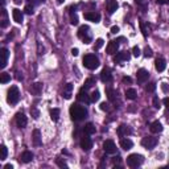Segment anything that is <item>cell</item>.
I'll return each instance as SVG.
<instances>
[{"label": "cell", "mask_w": 169, "mask_h": 169, "mask_svg": "<svg viewBox=\"0 0 169 169\" xmlns=\"http://www.w3.org/2000/svg\"><path fill=\"white\" fill-rule=\"evenodd\" d=\"M70 112V116H72V119L75 120V122H78V120H82L86 118L87 115V110L84 108L83 106H78V104H73L69 110Z\"/></svg>", "instance_id": "obj_1"}, {"label": "cell", "mask_w": 169, "mask_h": 169, "mask_svg": "<svg viewBox=\"0 0 169 169\" xmlns=\"http://www.w3.org/2000/svg\"><path fill=\"white\" fill-rule=\"evenodd\" d=\"M83 65L89 70H95L99 66V60L95 54H87L83 57Z\"/></svg>", "instance_id": "obj_2"}, {"label": "cell", "mask_w": 169, "mask_h": 169, "mask_svg": "<svg viewBox=\"0 0 169 169\" xmlns=\"http://www.w3.org/2000/svg\"><path fill=\"white\" fill-rule=\"evenodd\" d=\"M143 160H144V157L141 156V155L132 153L127 157V165H128L129 168H138L139 165L143 164Z\"/></svg>", "instance_id": "obj_3"}, {"label": "cell", "mask_w": 169, "mask_h": 169, "mask_svg": "<svg viewBox=\"0 0 169 169\" xmlns=\"http://www.w3.org/2000/svg\"><path fill=\"white\" fill-rule=\"evenodd\" d=\"M19 98H20V93H19L17 86H11V89L7 93V102L10 104H16Z\"/></svg>", "instance_id": "obj_4"}, {"label": "cell", "mask_w": 169, "mask_h": 169, "mask_svg": "<svg viewBox=\"0 0 169 169\" xmlns=\"http://www.w3.org/2000/svg\"><path fill=\"white\" fill-rule=\"evenodd\" d=\"M156 144H157V139L153 138V136H145L141 140V145L147 148V149H153L156 147Z\"/></svg>", "instance_id": "obj_5"}, {"label": "cell", "mask_w": 169, "mask_h": 169, "mask_svg": "<svg viewBox=\"0 0 169 169\" xmlns=\"http://www.w3.org/2000/svg\"><path fill=\"white\" fill-rule=\"evenodd\" d=\"M81 148L83 151H90L93 148V140L89 138V135H86L81 139Z\"/></svg>", "instance_id": "obj_6"}, {"label": "cell", "mask_w": 169, "mask_h": 169, "mask_svg": "<svg viewBox=\"0 0 169 169\" xmlns=\"http://www.w3.org/2000/svg\"><path fill=\"white\" fill-rule=\"evenodd\" d=\"M103 149H104V152H107V153H115L116 145L112 140H106L103 143Z\"/></svg>", "instance_id": "obj_7"}, {"label": "cell", "mask_w": 169, "mask_h": 169, "mask_svg": "<svg viewBox=\"0 0 169 169\" xmlns=\"http://www.w3.org/2000/svg\"><path fill=\"white\" fill-rule=\"evenodd\" d=\"M27 123H28V119H27V116L22 112H19L16 115V124H17L19 128H24L25 125H27Z\"/></svg>", "instance_id": "obj_8"}, {"label": "cell", "mask_w": 169, "mask_h": 169, "mask_svg": "<svg viewBox=\"0 0 169 169\" xmlns=\"http://www.w3.org/2000/svg\"><path fill=\"white\" fill-rule=\"evenodd\" d=\"M136 77H138V82H139V83H144V82L149 78V73H148L145 69H140V70H138Z\"/></svg>", "instance_id": "obj_9"}, {"label": "cell", "mask_w": 169, "mask_h": 169, "mask_svg": "<svg viewBox=\"0 0 169 169\" xmlns=\"http://www.w3.org/2000/svg\"><path fill=\"white\" fill-rule=\"evenodd\" d=\"M12 17H13V21L17 22V24H21L22 20H24V15H22V12L20 10H17V8L12 10Z\"/></svg>", "instance_id": "obj_10"}, {"label": "cell", "mask_w": 169, "mask_h": 169, "mask_svg": "<svg viewBox=\"0 0 169 169\" xmlns=\"http://www.w3.org/2000/svg\"><path fill=\"white\" fill-rule=\"evenodd\" d=\"M83 16H84V19L86 20L93 21V22H99V20H100V15L97 12H86Z\"/></svg>", "instance_id": "obj_11"}, {"label": "cell", "mask_w": 169, "mask_h": 169, "mask_svg": "<svg viewBox=\"0 0 169 169\" xmlns=\"http://www.w3.org/2000/svg\"><path fill=\"white\" fill-rule=\"evenodd\" d=\"M149 129H151V132H152V134H159V132L163 131V124H161L159 120H155V122L151 123Z\"/></svg>", "instance_id": "obj_12"}, {"label": "cell", "mask_w": 169, "mask_h": 169, "mask_svg": "<svg viewBox=\"0 0 169 169\" xmlns=\"http://www.w3.org/2000/svg\"><path fill=\"white\" fill-rule=\"evenodd\" d=\"M100 79L103 82H111L112 75H111V72H110L108 67H104V69L102 70V73H100Z\"/></svg>", "instance_id": "obj_13"}, {"label": "cell", "mask_w": 169, "mask_h": 169, "mask_svg": "<svg viewBox=\"0 0 169 169\" xmlns=\"http://www.w3.org/2000/svg\"><path fill=\"white\" fill-rule=\"evenodd\" d=\"M118 7H119V4L116 0H107V11H108L110 15H112L118 10Z\"/></svg>", "instance_id": "obj_14"}, {"label": "cell", "mask_w": 169, "mask_h": 169, "mask_svg": "<svg viewBox=\"0 0 169 169\" xmlns=\"http://www.w3.org/2000/svg\"><path fill=\"white\" fill-rule=\"evenodd\" d=\"M32 139H33V144L36 147H40L42 144V140H41V132L38 129H35L33 131V135H32Z\"/></svg>", "instance_id": "obj_15"}, {"label": "cell", "mask_w": 169, "mask_h": 169, "mask_svg": "<svg viewBox=\"0 0 169 169\" xmlns=\"http://www.w3.org/2000/svg\"><path fill=\"white\" fill-rule=\"evenodd\" d=\"M118 48H119V45H118V42L116 41H111V42H108V45H107V49H106V52L108 54H115L116 52H118Z\"/></svg>", "instance_id": "obj_16"}, {"label": "cell", "mask_w": 169, "mask_h": 169, "mask_svg": "<svg viewBox=\"0 0 169 169\" xmlns=\"http://www.w3.org/2000/svg\"><path fill=\"white\" fill-rule=\"evenodd\" d=\"M155 67H156V70H157L159 73L164 72V70H165V67H166L165 60H164V58H157L156 62H155Z\"/></svg>", "instance_id": "obj_17"}, {"label": "cell", "mask_w": 169, "mask_h": 169, "mask_svg": "<svg viewBox=\"0 0 169 169\" xmlns=\"http://www.w3.org/2000/svg\"><path fill=\"white\" fill-rule=\"evenodd\" d=\"M0 56H1V62H0V66H1V69H4L5 65H7V60H8L10 53H8V50H7L5 48H3V49L0 50Z\"/></svg>", "instance_id": "obj_18"}, {"label": "cell", "mask_w": 169, "mask_h": 169, "mask_svg": "<svg viewBox=\"0 0 169 169\" xmlns=\"http://www.w3.org/2000/svg\"><path fill=\"white\" fill-rule=\"evenodd\" d=\"M131 134H132V129L125 124H122L119 128H118V135H119V136H127V135H131Z\"/></svg>", "instance_id": "obj_19"}, {"label": "cell", "mask_w": 169, "mask_h": 169, "mask_svg": "<svg viewBox=\"0 0 169 169\" xmlns=\"http://www.w3.org/2000/svg\"><path fill=\"white\" fill-rule=\"evenodd\" d=\"M78 100L79 102H84V103H89V102H91L90 100V98H89V95H87V93H86V89H82L81 91L78 93Z\"/></svg>", "instance_id": "obj_20"}, {"label": "cell", "mask_w": 169, "mask_h": 169, "mask_svg": "<svg viewBox=\"0 0 169 169\" xmlns=\"http://www.w3.org/2000/svg\"><path fill=\"white\" fill-rule=\"evenodd\" d=\"M41 91H42V83H41V82H36V83L32 84V87H31V93H32V94L40 95Z\"/></svg>", "instance_id": "obj_21"}, {"label": "cell", "mask_w": 169, "mask_h": 169, "mask_svg": "<svg viewBox=\"0 0 169 169\" xmlns=\"http://www.w3.org/2000/svg\"><path fill=\"white\" fill-rule=\"evenodd\" d=\"M72 91H73V84L72 83H67L63 87V91H62V97L65 99H70L72 98Z\"/></svg>", "instance_id": "obj_22"}, {"label": "cell", "mask_w": 169, "mask_h": 169, "mask_svg": "<svg viewBox=\"0 0 169 169\" xmlns=\"http://www.w3.org/2000/svg\"><path fill=\"white\" fill-rule=\"evenodd\" d=\"M20 160H21L22 163H31L32 160H33V153H32L31 151H25V152H22L21 157H20Z\"/></svg>", "instance_id": "obj_23"}, {"label": "cell", "mask_w": 169, "mask_h": 169, "mask_svg": "<svg viewBox=\"0 0 169 169\" xmlns=\"http://www.w3.org/2000/svg\"><path fill=\"white\" fill-rule=\"evenodd\" d=\"M125 60H129L128 52H120V53H118V56L114 57L115 62H120V61H125Z\"/></svg>", "instance_id": "obj_24"}, {"label": "cell", "mask_w": 169, "mask_h": 169, "mask_svg": "<svg viewBox=\"0 0 169 169\" xmlns=\"http://www.w3.org/2000/svg\"><path fill=\"white\" fill-rule=\"evenodd\" d=\"M120 147L124 151H128L134 147V143H132V140H129V139H122V140H120Z\"/></svg>", "instance_id": "obj_25"}, {"label": "cell", "mask_w": 169, "mask_h": 169, "mask_svg": "<svg viewBox=\"0 0 169 169\" xmlns=\"http://www.w3.org/2000/svg\"><path fill=\"white\" fill-rule=\"evenodd\" d=\"M136 97H138V91L135 90V89H127L125 90V98L129 100H134L136 99Z\"/></svg>", "instance_id": "obj_26"}, {"label": "cell", "mask_w": 169, "mask_h": 169, "mask_svg": "<svg viewBox=\"0 0 169 169\" xmlns=\"http://www.w3.org/2000/svg\"><path fill=\"white\" fill-rule=\"evenodd\" d=\"M83 132H84L86 135H93V134L95 132L94 124H93V123H87V124L83 127Z\"/></svg>", "instance_id": "obj_27"}, {"label": "cell", "mask_w": 169, "mask_h": 169, "mask_svg": "<svg viewBox=\"0 0 169 169\" xmlns=\"http://www.w3.org/2000/svg\"><path fill=\"white\" fill-rule=\"evenodd\" d=\"M50 118H52V120H53V122H57V120L60 119V110H58V108L50 110Z\"/></svg>", "instance_id": "obj_28"}, {"label": "cell", "mask_w": 169, "mask_h": 169, "mask_svg": "<svg viewBox=\"0 0 169 169\" xmlns=\"http://www.w3.org/2000/svg\"><path fill=\"white\" fill-rule=\"evenodd\" d=\"M87 31H89V27H86V25H82L81 28H79V31H78V37L82 38V40H84V36L87 35Z\"/></svg>", "instance_id": "obj_29"}, {"label": "cell", "mask_w": 169, "mask_h": 169, "mask_svg": "<svg viewBox=\"0 0 169 169\" xmlns=\"http://www.w3.org/2000/svg\"><path fill=\"white\" fill-rule=\"evenodd\" d=\"M99 98H100V93L98 90H94L93 93H91V95H90V100H91V102H98V100H99Z\"/></svg>", "instance_id": "obj_30"}, {"label": "cell", "mask_w": 169, "mask_h": 169, "mask_svg": "<svg viewBox=\"0 0 169 169\" xmlns=\"http://www.w3.org/2000/svg\"><path fill=\"white\" fill-rule=\"evenodd\" d=\"M11 81V75L8 74V73H1V77H0V82L1 83H8V82Z\"/></svg>", "instance_id": "obj_31"}, {"label": "cell", "mask_w": 169, "mask_h": 169, "mask_svg": "<svg viewBox=\"0 0 169 169\" xmlns=\"http://www.w3.org/2000/svg\"><path fill=\"white\" fill-rule=\"evenodd\" d=\"M155 90H156V83H148L145 86V91L147 93H153Z\"/></svg>", "instance_id": "obj_32"}, {"label": "cell", "mask_w": 169, "mask_h": 169, "mask_svg": "<svg viewBox=\"0 0 169 169\" xmlns=\"http://www.w3.org/2000/svg\"><path fill=\"white\" fill-rule=\"evenodd\" d=\"M103 44H104V41H103V38H98L97 41H95V46H94V49H100V48L103 46Z\"/></svg>", "instance_id": "obj_33"}, {"label": "cell", "mask_w": 169, "mask_h": 169, "mask_svg": "<svg viewBox=\"0 0 169 169\" xmlns=\"http://www.w3.org/2000/svg\"><path fill=\"white\" fill-rule=\"evenodd\" d=\"M94 83H95V79H94V78H89L87 81L84 82V89L87 90V89H89V87H91V86H93Z\"/></svg>", "instance_id": "obj_34"}, {"label": "cell", "mask_w": 169, "mask_h": 169, "mask_svg": "<svg viewBox=\"0 0 169 169\" xmlns=\"http://www.w3.org/2000/svg\"><path fill=\"white\" fill-rule=\"evenodd\" d=\"M7 155H8L7 147H5V145H1V157H0V160H5L7 159Z\"/></svg>", "instance_id": "obj_35"}, {"label": "cell", "mask_w": 169, "mask_h": 169, "mask_svg": "<svg viewBox=\"0 0 169 169\" xmlns=\"http://www.w3.org/2000/svg\"><path fill=\"white\" fill-rule=\"evenodd\" d=\"M3 21H1V28H5L7 25H8V21H7V12L5 10H3Z\"/></svg>", "instance_id": "obj_36"}, {"label": "cell", "mask_w": 169, "mask_h": 169, "mask_svg": "<svg viewBox=\"0 0 169 169\" xmlns=\"http://www.w3.org/2000/svg\"><path fill=\"white\" fill-rule=\"evenodd\" d=\"M106 94H107V98H108L110 100H114V95H115L114 90H111V89H106Z\"/></svg>", "instance_id": "obj_37"}, {"label": "cell", "mask_w": 169, "mask_h": 169, "mask_svg": "<svg viewBox=\"0 0 169 169\" xmlns=\"http://www.w3.org/2000/svg\"><path fill=\"white\" fill-rule=\"evenodd\" d=\"M56 163H57V165L60 166V168H67V164L65 163V160L57 159V160H56Z\"/></svg>", "instance_id": "obj_38"}, {"label": "cell", "mask_w": 169, "mask_h": 169, "mask_svg": "<svg viewBox=\"0 0 169 169\" xmlns=\"http://www.w3.org/2000/svg\"><path fill=\"white\" fill-rule=\"evenodd\" d=\"M132 56H134V57H139V56H140V49H139V46H134V48H132Z\"/></svg>", "instance_id": "obj_39"}, {"label": "cell", "mask_w": 169, "mask_h": 169, "mask_svg": "<svg viewBox=\"0 0 169 169\" xmlns=\"http://www.w3.org/2000/svg\"><path fill=\"white\" fill-rule=\"evenodd\" d=\"M153 107L155 108H160V107H161V102H160V99L157 97L153 98Z\"/></svg>", "instance_id": "obj_40"}, {"label": "cell", "mask_w": 169, "mask_h": 169, "mask_svg": "<svg viewBox=\"0 0 169 169\" xmlns=\"http://www.w3.org/2000/svg\"><path fill=\"white\" fill-rule=\"evenodd\" d=\"M144 56L145 57H152V56H153V53H152V49H151V48H145V49H144Z\"/></svg>", "instance_id": "obj_41"}, {"label": "cell", "mask_w": 169, "mask_h": 169, "mask_svg": "<svg viewBox=\"0 0 169 169\" xmlns=\"http://www.w3.org/2000/svg\"><path fill=\"white\" fill-rule=\"evenodd\" d=\"M24 11H25V13H27V15H32V13H33V7H32V5H27L24 8Z\"/></svg>", "instance_id": "obj_42"}, {"label": "cell", "mask_w": 169, "mask_h": 169, "mask_svg": "<svg viewBox=\"0 0 169 169\" xmlns=\"http://www.w3.org/2000/svg\"><path fill=\"white\" fill-rule=\"evenodd\" d=\"M31 114L33 115V118H35V119H37L38 115H40V112H38V111H37L36 108H31Z\"/></svg>", "instance_id": "obj_43"}, {"label": "cell", "mask_w": 169, "mask_h": 169, "mask_svg": "<svg viewBox=\"0 0 169 169\" xmlns=\"http://www.w3.org/2000/svg\"><path fill=\"white\" fill-rule=\"evenodd\" d=\"M140 28H141V32H143V36H144V37H147V29H145L144 22H143V21H140Z\"/></svg>", "instance_id": "obj_44"}, {"label": "cell", "mask_w": 169, "mask_h": 169, "mask_svg": "<svg viewBox=\"0 0 169 169\" xmlns=\"http://www.w3.org/2000/svg\"><path fill=\"white\" fill-rule=\"evenodd\" d=\"M70 22H72L73 25L78 24V17H77V15H72V21H70Z\"/></svg>", "instance_id": "obj_45"}, {"label": "cell", "mask_w": 169, "mask_h": 169, "mask_svg": "<svg viewBox=\"0 0 169 169\" xmlns=\"http://www.w3.org/2000/svg\"><path fill=\"white\" fill-rule=\"evenodd\" d=\"M118 32H119V27H118V25H114V27H111V33L116 35Z\"/></svg>", "instance_id": "obj_46"}, {"label": "cell", "mask_w": 169, "mask_h": 169, "mask_svg": "<svg viewBox=\"0 0 169 169\" xmlns=\"http://www.w3.org/2000/svg\"><path fill=\"white\" fill-rule=\"evenodd\" d=\"M100 110H103V111H108V104H107L106 102L100 103Z\"/></svg>", "instance_id": "obj_47"}, {"label": "cell", "mask_w": 169, "mask_h": 169, "mask_svg": "<svg viewBox=\"0 0 169 169\" xmlns=\"http://www.w3.org/2000/svg\"><path fill=\"white\" fill-rule=\"evenodd\" d=\"M72 54H73L74 57H77V56L79 54V50L77 49V48H73V49H72Z\"/></svg>", "instance_id": "obj_48"}, {"label": "cell", "mask_w": 169, "mask_h": 169, "mask_svg": "<svg viewBox=\"0 0 169 169\" xmlns=\"http://www.w3.org/2000/svg\"><path fill=\"white\" fill-rule=\"evenodd\" d=\"M123 82H124V83H131L132 82L131 77H123Z\"/></svg>", "instance_id": "obj_49"}, {"label": "cell", "mask_w": 169, "mask_h": 169, "mask_svg": "<svg viewBox=\"0 0 169 169\" xmlns=\"http://www.w3.org/2000/svg\"><path fill=\"white\" fill-rule=\"evenodd\" d=\"M112 163H114V164L120 163V156H115V157H112Z\"/></svg>", "instance_id": "obj_50"}, {"label": "cell", "mask_w": 169, "mask_h": 169, "mask_svg": "<svg viewBox=\"0 0 169 169\" xmlns=\"http://www.w3.org/2000/svg\"><path fill=\"white\" fill-rule=\"evenodd\" d=\"M159 4H169V0H157Z\"/></svg>", "instance_id": "obj_51"}, {"label": "cell", "mask_w": 169, "mask_h": 169, "mask_svg": "<svg viewBox=\"0 0 169 169\" xmlns=\"http://www.w3.org/2000/svg\"><path fill=\"white\" fill-rule=\"evenodd\" d=\"M4 169H13L12 164H5V165H4Z\"/></svg>", "instance_id": "obj_52"}, {"label": "cell", "mask_w": 169, "mask_h": 169, "mask_svg": "<svg viewBox=\"0 0 169 169\" xmlns=\"http://www.w3.org/2000/svg\"><path fill=\"white\" fill-rule=\"evenodd\" d=\"M164 103H165L166 106L169 107V98H165V99H164Z\"/></svg>", "instance_id": "obj_53"}, {"label": "cell", "mask_w": 169, "mask_h": 169, "mask_svg": "<svg viewBox=\"0 0 169 169\" xmlns=\"http://www.w3.org/2000/svg\"><path fill=\"white\" fill-rule=\"evenodd\" d=\"M13 1H15V4H21L22 0H13Z\"/></svg>", "instance_id": "obj_54"}, {"label": "cell", "mask_w": 169, "mask_h": 169, "mask_svg": "<svg viewBox=\"0 0 169 169\" xmlns=\"http://www.w3.org/2000/svg\"><path fill=\"white\" fill-rule=\"evenodd\" d=\"M135 1H136L138 4H141V3H143V0H135Z\"/></svg>", "instance_id": "obj_55"}, {"label": "cell", "mask_w": 169, "mask_h": 169, "mask_svg": "<svg viewBox=\"0 0 169 169\" xmlns=\"http://www.w3.org/2000/svg\"><path fill=\"white\" fill-rule=\"evenodd\" d=\"M58 3H60V4H62V3H63V0H58Z\"/></svg>", "instance_id": "obj_56"}]
</instances>
